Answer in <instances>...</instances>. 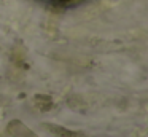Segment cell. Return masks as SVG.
<instances>
[{
    "instance_id": "6da1fadb",
    "label": "cell",
    "mask_w": 148,
    "mask_h": 137,
    "mask_svg": "<svg viewBox=\"0 0 148 137\" xmlns=\"http://www.w3.org/2000/svg\"><path fill=\"white\" fill-rule=\"evenodd\" d=\"M8 131H10V134L13 137H38L37 134H34L26 124H23L18 120L11 121V123L8 124Z\"/></svg>"
}]
</instances>
